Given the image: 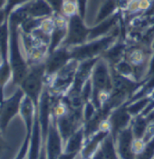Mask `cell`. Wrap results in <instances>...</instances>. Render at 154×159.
<instances>
[{
	"label": "cell",
	"mask_w": 154,
	"mask_h": 159,
	"mask_svg": "<svg viewBox=\"0 0 154 159\" xmlns=\"http://www.w3.org/2000/svg\"><path fill=\"white\" fill-rule=\"evenodd\" d=\"M93 92L91 102L95 107L100 109L109 100L112 90V67L109 63L100 57L95 63L91 76Z\"/></svg>",
	"instance_id": "cell-1"
},
{
	"label": "cell",
	"mask_w": 154,
	"mask_h": 159,
	"mask_svg": "<svg viewBox=\"0 0 154 159\" xmlns=\"http://www.w3.org/2000/svg\"><path fill=\"white\" fill-rule=\"evenodd\" d=\"M10 41H9V63L12 69V84L19 86L29 70V64L23 53L20 41L21 34L19 25L9 22Z\"/></svg>",
	"instance_id": "cell-2"
},
{
	"label": "cell",
	"mask_w": 154,
	"mask_h": 159,
	"mask_svg": "<svg viewBox=\"0 0 154 159\" xmlns=\"http://www.w3.org/2000/svg\"><path fill=\"white\" fill-rule=\"evenodd\" d=\"M46 77L45 61L36 63L30 65L25 77L19 85V87L24 91V95L34 102L36 107H38L41 95L46 86Z\"/></svg>",
	"instance_id": "cell-3"
},
{
	"label": "cell",
	"mask_w": 154,
	"mask_h": 159,
	"mask_svg": "<svg viewBox=\"0 0 154 159\" xmlns=\"http://www.w3.org/2000/svg\"><path fill=\"white\" fill-rule=\"evenodd\" d=\"M118 37V32H112L105 37L87 41L83 45L70 48L72 58L78 62L101 57V56L112 46Z\"/></svg>",
	"instance_id": "cell-4"
},
{
	"label": "cell",
	"mask_w": 154,
	"mask_h": 159,
	"mask_svg": "<svg viewBox=\"0 0 154 159\" xmlns=\"http://www.w3.org/2000/svg\"><path fill=\"white\" fill-rule=\"evenodd\" d=\"M78 65L79 62L72 59L52 77L46 86L53 96L64 97L68 93L73 84Z\"/></svg>",
	"instance_id": "cell-5"
},
{
	"label": "cell",
	"mask_w": 154,
	"mask_h": 159,
	"mask_svg": "<svg viewBox=\"0 0 154 159\" xmlns=\"http://www.w3.org/2000/svg\"><path fill=\"white\" fill-rule=\"evenodd\" d=\"M24 96V91L18 86L11 97L5 98L0 104V130L3 134L7 131L10 122L20 114Z\"/></svg>",
	"instance_id": "cell-6"
},
{
	"label": "cell",
	"mask_w": 154,
	"mask_h": 159,
	"mask_svg": "<svg viewBox=\"0 0 154 159\" xmlns=\"http://www.w3.org/2000/svg\"><path fill=\"white\" fill-rule=\"evenodd\" d=\"M90 34V27H88L84 19L78 14L68 19L67 34L62 46L66 48H73L83 45L88 41Z\"/></svg>",
	"instance_id": "cell-7"
},
{
	"label": "cell",
	"mask_w": 154,
	"mask_h": 159,
	"mask_svg": "<svg viewBox=\"0 0 154 159\" xmlns=\"http://www.w3.org/2000/svg\"><path fill=\"white\" fill-rule=\"evenodd\" d=\"M83 109V107L77 109L70 108V110L65 115L55 118L60 135L64 141V146L65 142L69 139V137L83 125L84 119Z\"/></svg>",
	"instance_id": "cell-8"
},
{
	"label": "cell",
	"mask_w": 154,
	"mask_h": 159,
	"mask_svg": "<svg viewBox=\"0 0 154 159\" xmlns=\"http://www.w3.org/2000/svg\"><path fill=\"white\" fill-rule=\"evenodd\" d=\"M72 59L73 58H72L70 48H66V47H63V46L55 49L54 52L48 54V56L45 60L46 74V85L52 79V77L57 72H59L60 70L64 66H66Z\"/></svg>",
	"instance_id": "cell-9"
},
{
	"label": "cell",
	"mask_w": 154,
	"mask_h": 159,
	"mask_svg": "<svg viewBox=\"0 0 154 159\" xmlns=\"http://www.w3.org/2000/svg\"><path fill=\"white\" fill-rule=\"evenodd\" d=\"M54 97L48 90L47 86L45 87L38 103V119L41 126L43 144H46L49 126L52 121V107H53Z\"/></svg>",
	"instance_id": "cell-10"
},
{
	"label": "cell",
	"mask_w": 154,
	"mask_h": 159,
	"mask_svg": "<svg viewBox=\"0 0 154 159\" xmlns=\"http://www.w3.org/2000/svg\"><path fill=\"white\" fill-rule=\"evenodd\" d=\"M45 147L46 152V159H58L61 154L64 152V141L60 135L55 118L53 116Z\"/></svg>",
	"instance_id": "cell-11"
},
{
	"label": "cell",
	"mask_w": 154,
	"mask_h": 159,
	"mask_svg": "<svg viewBox=\"0 0 154 159\" xmlns=\"http://www.w3.org/2000/svg\"><path fill=\"white\" fill-rule=\"evenodd\" d=\"M108 119L111 126V135H112L114 141H116L119 133L128 127L132 120V116L127 108V104L125 103L115 108L111 113Z\"/></svg>",
	"instance_id": "cell-12"
},
{
	"label": "cell",
	"mask_w": 154,
	"mask_h": 159,
	"mask_svg": "<svg viewBox=\"0 0 154 159\" xmlns=\"http://www.w3.org/2000/svg\"><path fill=\"white\" fill-rule=\"evenodd\" d=\"M134 135L132 133L131 125L121 131L117 135L115 145L120 159H135V154L133 153L132 144Z\"/></svg>",
	"instance_id": "cell-13"
},
{
	"label": "cell",
	"mask_w": 154,
	"mask_h": 159,
	"mask_svg": "<svg viewBox=\"0 0 154 159\" xmlns=\"http://www.w3.org/2000/svg\"><path fill=\"white\" fill-rule=\"evenodd\" d=\"M120 19H121V12L119 10L118 12L110 16L109 18L95 25L93 27H90L88 41L105 37L112 33L113 30L117 27V24Z\"/></svg>",
	"instance_id": "cell-14"
},
{
	"label": "cell",
	"mask_w": 154,
	"mask_h": 159,
	"mask_svg": "<svg viewBox=\"0 0 154 159\" xmlns=\"http://www.w3.org/2000/svg\"><path fill=\"white\" fill-rule=\"evenodd\" d=\"M111 134L108 131L99 130L90 137L86 138L83 144V147L80 152V157L82 159H91L95 155L97 149L102 145L103 140L107 137V135Z\"/></svg>",
	"instance_id": "cell-15"
},
{
	"label": "cell",
	"mask_w": 154,
	"mask_h": 159,
	"mask_svg": "<svg viewBox=\"0 0 154 159\" xmlns=\"http://www.w3.org/2000/svg\"><path fill=\"white\" fill-rule=\"evenodd\" d=\"M23 7L28 16L34 18H46L55 14L46 0H31L23 5Z\"/></svg>",
	"instance_id": "cell-16"
},
{
	"label": "cell",
	"mask_w": 154,
	"mask_h": 159,
	"mask_svg": "<svg viewBox=\"0 0 154 159\" xmlns=\"http://www.w3.org/2000/svg\"><path fill=\"white\" fill-rule=\"evenodd\" d=\"M43 138H42V132L41 126L38 119V111L36 107L35 122L33 125L31 137H30V145H29V151L27 159H38L40 156V152L43 147Z\"/></svg>",
	"instance_id": "cell-17"
},
{
	"label": "cell",
	"mask_w": 154,
	"mask_h": 159,
	"mask_svg": "<svg viewBox=\"0 0 154 159\" xmlns=\"http://www.w3.org/2000/svg\"><path fill=\"white\" fill-rule=\"evenodd\" d=\"M126 51H127V45L124 42L116 41L101 56V57L105 59L111 66V67H114L124 58Z\"/></svg>",
	"instance_id": "cell-18"
},
{
	"label": "cell",
	"mask_w": 154,
	"mask_h": 159,
	"mask_svg": "<svg viewBox=\"0 0 154 159\" xmlns=\"http://www.w3.org/2000/svg\"><path fill=\"white\" fill-rule=\"evenodd\" d=\"M36 107L34 102L26 96H24L19 116L23 119L25 128V133H31L33 129V125L35 122Z\"/></svg>",
	"instance_id": "cell-19"
},
{
	"label": "cell",
	"mask_w": 154,
	"mask_h": 159,
	"mask_svg": "<svg viewBox=\"0 0 154 159\" xmlns=\"http://www.w3.org/2000/svg\"><path fill=\"white\" fill-rule=\"evenodd\" d=\"M84 141H85V135H84V128L83 125L77 131H75L65 142L64 146V151L67 153L80 154L83 147Z\"/></svg>",
	"instance_id": "cell-20"
},
{
	"label": "cell",
	"mask_w": 154,
	"mask_h": 159,
	"mask_svg": "<svg viewBox=\"0 0 154 159\" xmlns=\"http://www.w3.org/2000/svg\"><path fill=\"white\" fill-rule=\"evenodd\" d=\"M120 8H119L118 0H105L98 10V13L95 17V25L109 18L115 13L118 12Z\"/></svg>",
	"instance_id": "cell-21"
},
{
	"label": "cell",
	"mask_w": 154,
	"mask_h": 159,
	"mask_svg": "<svg viewBox=\"0 0 154 159\" xmlns=\"http://www.w3.org/2000/svg\"><path fill=\"white\" fill-rule=\"evenodd\" d=\"M10 30L8 19L0 27V57L1 61H9Z\"/></svg>",
	"instance_id": "cell-22"
},
{
	"label": "cell",
	"mask_w": 154,
	"mask_h": 159,
	"mask_svg": "<svg viewBox=\"0 0 154 159\" xmlns=\"http://www.w3.org/2000/svg\"><path fill=\"white\" fill-rule=\"evenodd\" d=\"M124 59L129 62L132 66H141L149 65L150 62V60H147V56L144 50L139 48H127Z\"/></svg>",
	"instance_id": "cell-23"
},
{
	"label": "cell",
	"mask_w": 154,
	"mask_h": 159,
	"mask_svg": "<svg viewBox=\"0 0 154 159\" xmlns=\"http://www.w3.org/2000/svg\"><path fill=\"white\" fill-rule=\"evenodd\" d=\"M149 124L150 123L148 122L145 116L138 115V116L132 117L130 125H131L134 138H143L145 135V133H146V130L148 128Z\"/></svg>",
	"instance_id": "cell-24"
},
{
	"label": "cell",
	"mask_w": 154,
	"mask_h": 159,
	"mask_svg": "<svg viewBox=\"0 0 154 159\" xmlns=\"http://www.w3.org/2000/svg\"><path fill=\"white\" fill-rule=\"evenodd\" d=\"M152 100V98L149 96V97H145V98L137 99V100H135V101H133L131 103H129V104L126 103L128 111L131 115V116L134 117V116H136L138 115H141Z\"/></svg>",
	"instance_id": "cell-25"
},
{
	"label": "cell",
	"mask_w": 154,
	"mask_h": 159,
	"mask_svg": "<svg viewBox=\"0 0 154 159\" xmlns=\"http://www.w3.org/2000/svg\"><path fill=\"white\" fill-rule=\"evenodd\" d=\"M44 18H34V17H27L22 24L20 25V31L24 34L30 35L35 30L40 27L42 20Z\"/></svg>",
	"instance_id": "cell-26"
},
{
	"label": "cell",
	"mask_w": 154,
	"mask_h": 159,
	"mask_svg": "<svg viewBox=\"0 0 154 159\" xmlns=\"http://www.w3.org/2000/svg\"><path fill=\"white\" fill-rule=\"evenodd\" d=\"M61 14L65 17L70 18L72 16L78 14V7L75 0H64L62 6Z\"/></svg>",
	"instance_id": "cell-27"
},
{
	"label": "cell",
	"mask_w": 154,
	"mask_h": 159,
	"mask_svg": "<svg viewBox=\"0 0 154 159\" xmlns=\"http://www.w3.org/2000/svg\"><path fill=\"white\" fill-rule=\"evenodd\" d=\"M154 157V136L146 143L142 152L138 154L135 159H152Z\"/></svg>",
	"instance_id": "cell-28"
},
{
	"label": "cell",
	"mask_w": 154,
	"mask_h": 159,
	"mask_svg": "<svg viewBox=\"0 0 154 159\" xmlns=\"http://www.w3.org/2000/svg\"><path fill=\"white\" fill-rule=\"evenodd\" d=\"M32 133V132H31ZM31 133H25L24 141L21 145L20 149L18 150L17 154L15 155L14 159H25L28 156V151H29V145H30V137Z\"/></svg>",
	"instance_id": "cell-29"
},
{
	"label": "cell",
	"mask_w": 154,
	"mask_h": 159,
	"mask_svg": "<svg viewBox=\"0 0 154 159\" xmlns=\"http://www.w3.org/2000/svg\"><path fill=\"white\" fill-rule=\"evenodd\" d=\"M97 111V108L95 107V106L91 102V101H88L84 106H83V119H84V122L90 120L95 115Z\"/></svg>",
	"instance_id": "cell-30"
},
{
	"label": "cell",
	"mask_w": 154,
	"mask_h": 159,
	"mask_svg": "<svg viewBox=\"0 0 154 159\" xmlns=\"http://www.w3.org/2000/svg\"><path fill=\"white\" fill-rule=\"evenodd\" d=\"M29 1H31V0H7V5L5 7V10L7 14V16H9L10 13L12 12L14 9H15L16 7H18L20 6H23Z\"/></svg>",
	"instance_id": "cell-31"
},
{
	"label": "cell",
	"mask_w": 154,
	"mask_h": 159,
	"mask_svg": "<svg viewBox=\"0 0 154 159\" xmlns=\"http://www.w3.org/2000/svg\"><path fill=\"white\" fill-rule=\"evenodd\" d=\"M145 146H146V142L144 141L143 138H134L132 149H133V153L135 154V157L142 152Z\"/></svg>",
	"instance_id": "cell-32"
},
{
	"label": "cell",
	"mask_w": 154,
	"mask_h": 159,
	"mask_svg": "<svg viewBox=\"0 0 154 159\" xmlns=\"http://www.w3.org/2000/svg\"><path fill=\"white\" fill-rule=\"evenodd\" d=\"M75 2L78 7V15L84 19L85 15H86V10H87L88 0H75Z\"/></svg>",
	"instance_id": "cell-33"
},
{
	"label": "cell",
	"mask_w": 154,
	"mask_h": 159,
	"mask_svg": "<svg viewBox=\"0 0 154 159\" xmlns=\"http://www.w3.org/2000/svg\"><path fill=\"white\" fill-rule=\"evenodd\" d=\"M46 1L50 5V7L53 8L54 12L61 13L62 6H63L64 0H46Z\"/></svg>",
	"instance_id": "cell-34"
},
{
	"label": "cell",
	"mask_w": 154,
	"mask_h": 159,
	"mask_svg": "<svg viewBox=\"0 0 154 159\" xmlns=\"http://www.w3.org/2000/svg\"><path fill=\"white\" fill-rule=\"evenodd\" d=\"M8 148H9V147H8L7 143L5 141V139L3 137V133L0 130V156L6 149H8Z\"/></svg>",
	"instance_id": "cell-35"
},
{
	"label": "cell",
	"mask_w": 154,
	"mask_h": 159,
	"mask_svg": "<svg viewBox=\"0 0 154 159\" xmlns=\"http://www.w3.org/2000/svg\"><path fill=\"white\" fill-rule=\"evenodd\" d=\"M77 156H79L78 153H67L64 151L58 159H75L77 157Z\"/></svg>",
	"instance_id": "cell-36"
},
{
	"label": "cell",
	"mask_w": 154,
	"mask_h": 159,
	"mask_svg": "<svg viewBox=\"0 0 154 159\" xmlns=\"http://www.w3.org/2000/svg\"><path fill=\"white\" fill-rule=\"evenodd\" d=\"M7 19H8V16H7V12H6L5 8L0 9V27L6 23V21Z\"/></svg>",
	"instance_id": "cell-37"
},
{
	"label": "cell",
	"mask_w": 154,
	"mask_h": 159,
	"mask_svg": "<svg viewBox=\"0 0 154 159\" xmlns=\"http://www.w3.org/2000/svg\"><path fill=\"white\" fill-rule=\"evenodd\" d=\"M151 75H154V53L149 62V68H148V75L147 76H151Z\"/></svg>",
	"instance_id": "cell-38"
},
{
	"label": "cell",
	"mask_w": 154,
	"mask_h": 159,
	"mask_svg": "<svg viewBox=\"0 0 154 159\" xmlns=\"http://www.w3.org/2000/svg\"><path fill=\"white\" fill-rule=\"evenodd\" d=\"M131 0H118L119 3V8L120 10H125L127 6L129 5Z\"/></svg>",
	"instance_id": "cell-39"
},
{
	"label": "cell",
	"mask_w": 154,
	"mask_h": 159,
	"mask_svg": "<svg viewBox=\"0 0 154 159\" xmlns=\"http://www.w3.org/2000/svg\"><path fill=\"white\" fill-rule=\"evenodd\" d=\"M38 159H46V152L45 145H43V147H42L41 152H40V156H39V158Z\"/></svg>",
	"instance_id": "cell-40"
},
{
	"label": "cell",
	"mask_w": 154,
	"mask_h": 159,
	"mask_svg": "<svg viewBox=\"0 0 154 159\" xmlns=\"http://www.w3.org/2000/svg\"><path fill=\"white\" fill-rule=\"evenodd\" d=\"M6 5H7V0H0V9L5 8Z\"/></svg>",
	"instance_id": "cell-41"
},
{
	"label": "cell",
	"mask_w": 154,
	"mask_h": 159,
	"mask_svg": "<svg viewBox=\"0 0 154 159\" xmlns=\"http://www.w3.org/2000/svg\"><path fill=\"white\" fill-rule=\"evenodd\" d=\"M152 50H154V39H153V41H152Z\"/></svg>",
	"instance_id": "cell-42"
},
{
	"label": "cell",
	"mask_w": 154,
	"mask_h": 159,
	"mask_svg": "<svg viewBox=\"0 0 154 159\" xmlns=\"http://www.w3.org/2000/svg\"><path fill=\"white\" fill-rule=\"evenodd\" d=\"M0 62H1V57H0Z\"/></svg>",
	"instance_id": "cell-43"
},
{
	"label": "cell",
	"mask_w": 154,
	"mask_h": 159,
	"mask_svg": "<svg viewBox=\"0 0 154 159\" xmlns=\"http://www.w3.org/2000/svg\"><path fill=\"white\" fill-rule=\"evenodd\" d=\"M81 159H82V158H81Z\"/></svg>",
	"instance_id": "cell-44"
}]
</instances>
